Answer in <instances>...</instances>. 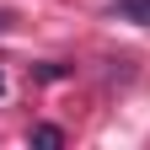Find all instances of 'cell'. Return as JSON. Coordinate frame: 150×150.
I'll return each mask as SVG.
<instances>
[{
  "instance_id": "1",
  "label": "cell",
  "mask_w": 150,
  "mask_h": 150,
  "mask_svg": "<svg viewBox=\"0 0 150 150\" xmlns=\"http://www.w3.org/2000/svg\"><path fill=\"white\" fill-rule=\"evenodd\" d=\"M27 145H43V150H59V145H64V129H54V123H32Z\"/></svg>"
},
{
  "instance_id": "2",
  "label": "cell",
  "mask_w": 150,
  "mask_h": 150,
  "mask_svg": "<svg viewBox=\"0 0 150 150\" xmlns=\"http://www.w3.org/2000/svg\"><path fill=\"white\" fill-rule=\"evenodd\" d=\"M118 16H129V22H145V27H150V0H118Z\"/></svg>"
}]
</instances>
